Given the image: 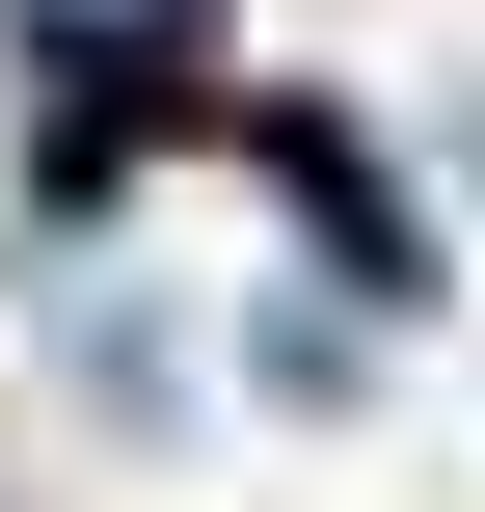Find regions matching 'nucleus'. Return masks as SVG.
<instances>
[{
  "label": "nucleus",
  "mask_w": 485,
  "mask_h": 512,
  "mask_svg": "<svg viewBox=\"0 0 485 512\" xmlns=\"http://www.w3.org/2000/svg\"><path fill=\"white\" fill-rule=\"evenodd\" d=\"M0 512H27V486H0Z\"/></svg>",
  "instance_id": "f257e3e1"
}]
</instances>
